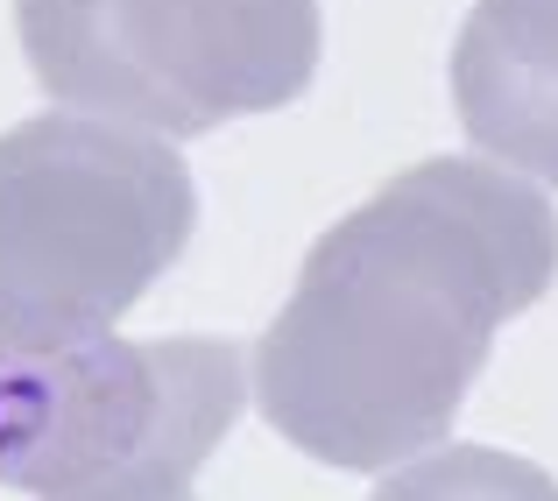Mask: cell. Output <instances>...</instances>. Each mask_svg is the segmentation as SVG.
<instances>
[{"mask_svg": "<svg viewBox=\"0 0 558 501\" xmlns=\"http://www.w3.org/2000/svg\"><path fill=\"white\" fill-rule=\"evenodd\" d=\"M558 276V212L481 156H432L318 233L262 332L276 438L340 474H396L452 431L488 346Z\"/></svg>", "mask_w": 558, "mask_h": 501, "instance_id": "obj_1", "label": "cell"}, {"mask_svg": "<svg viewBox=\"0 0 558 501\" xmlns=\"http://www.w3.org/2000/svg\"><path fill=\"white\" fill-rule=\"evenodd\" d=\"M233 339L0 332V488L36 501H198L191 480L241 417Z\"/></svg>", "mask_w": 558, "mask_h": 501, "instance_id": "obj_2", "label": "cell"}, {"mask_svg": "<svg viewBox=\"0 0 558 501\" xmlns=\"http://www.w3.org/2000/svg\"><path fill=\"white\" fill-rule=\"evenodd\" d=\"M198 184L178 142L93 113H36L0 135V332L85 339L178 269Z\"/></svg>", "mask_w": 558, "mask_h": 501, "instance_id": "obj_3", "label": "cell"}, {"mask_svg": "<svg viewBox=\"0 0 558 501\" xmlns=\"http://www.w3.org/2000/svg\"><path fill=\"white\" fill-rule=\"evenodd\" d=\"M36 85L93 121L205 135L304 99L318 0H14Z\"/></svg>", "mask_w": 558, "mask_h": 501, "instance_id": "obj_4", "label": "cell"}, {"mask_svg": "<svg viewBox=\"0 0 558 501\" xmlns=\"http://www.w3.org/2000/svg\"><path fill=\"white\" fill-rule=\"evenodd\" d=\"M452 107L488 156L558 184V0H474L452 42Z\"/></svg>", "mask_w": 558, "mask_h": 501, "instance_id": "obj_5", "label": "cell"}, {"mask_svg": "<svg viewBox=\"0 0 558 501\" xmlns=\"http://www.w3.org/2000/svg\"><path fill=\"white\" fill-rule=\"evenodd\" d=\"M375 501H558V480L545 466L495 445H452L417 466H396L375 488Z\"/></svg>", "mask_w": 558, "mask_h": 501, "instance_id": "obj_6", "label": "cell"}]
</instances>
